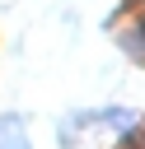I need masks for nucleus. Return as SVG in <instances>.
Returning a JSON list of instances; mask_svg holds the SVG:
<instances>
[{
    "mask_svg": "<svg viewBox=\"0 0 145 149\" xmlns=\"http://www.w3.org/2000/svg\"><path fill=\"white\" fill-rule=\"evenodd\" d=\"M0 149H28V140H23V126H19V116H5V121H0Z\"/></svg>",
    "mask_w": 145,
    "mask_h": 149,
    "instance_id": "obj_1",
    "label": "nucleus"
}]
</instances>
